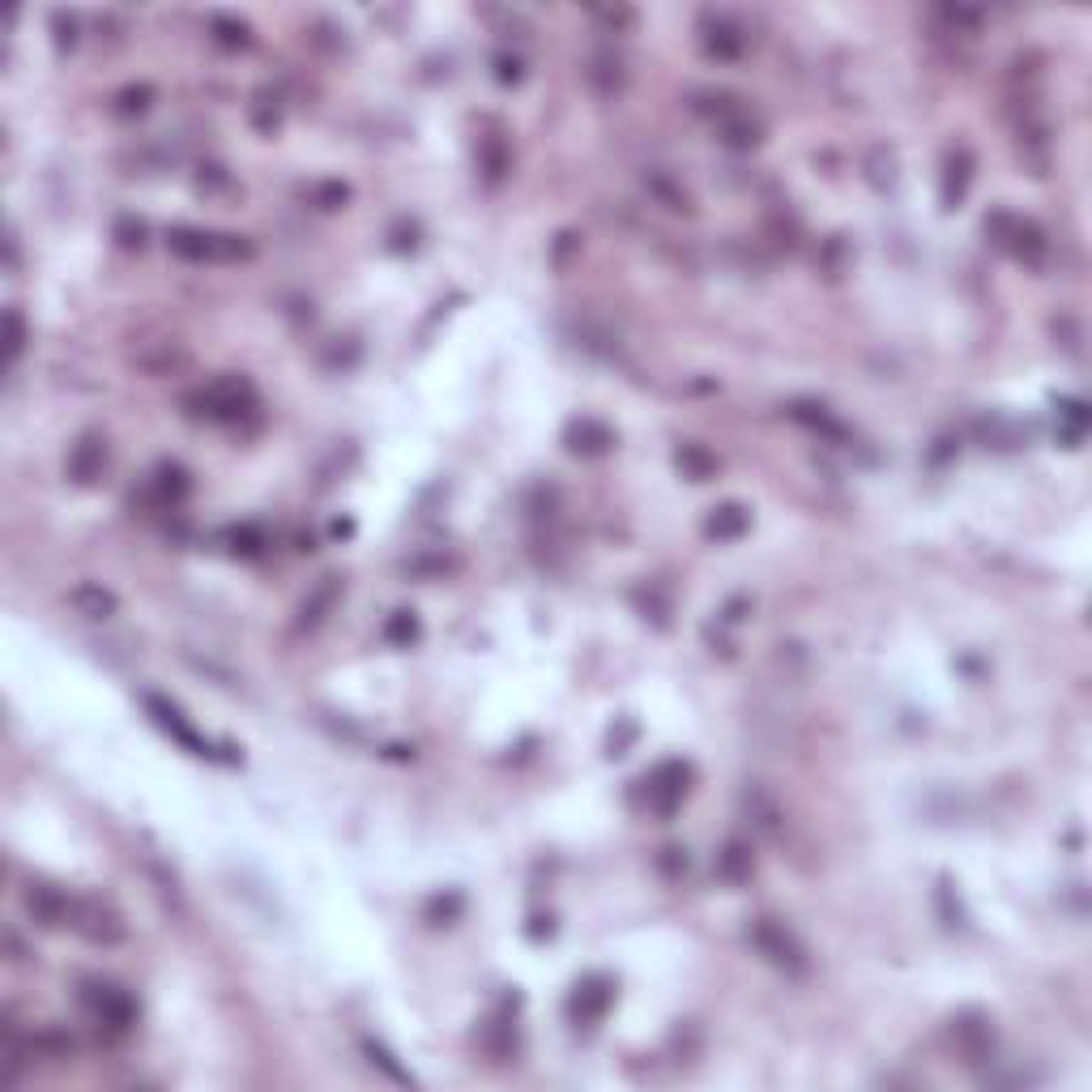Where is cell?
Returning <instances> with one entry per match:
<instances>
[{"label": "cell", "instance_id": "cell-1", "mask_svg": "<svg viewBox=\"0 0 1092 1092\" xmlns=\"http://www.w3.org/2000/svg\"><path fill=\"white\" fill-rule=\"evenodd\" d=\"M81 1003H86V1012L95 1016L99 1024L120 1028V1033H125L132 1020H137V1003H132V998L120 991V986H111V982H86Z\"/></svg>", "mask_w": 1092, "mask_h": 1092}, {"label": "cell", "instance_id": "cell-2", "mask_svg": "<svg viewBox=\"0 0 1092 1092\" xmlns=\"http://www.w3.org/2000/svg\"><path fill=\"white\" fill-rule=\"evenodd\" d=\"M197 401L205 406L201 415H205V418H218V422H240V418L256 406L252 388L244 385V380H214V385L205 388Z\"/></svg>", "mask_w": 1092, "mask_h": 1092}, {"label": "cell", "instance_id": "cell-3", "mask_svg": "<svg viewBox=\"0 0 1092 1092\" xmlns=\"http://www.w3.org/2000/svg\"><path fill=\"white\" fill-rule=\"evenodd\" d=\"M751 943H756L777 968H786V973H802V968H807V952H802L798 939L786 931V926H777L768 918L756 922V926H751Z\"/></svg>", "mask_w": 1092, "mask_h": 1092}, {"label": "cell", "instance_id": "cell-4", "mask_svg": "<svg viewBox=\"0 0 1092 1092\" xmlns=\"http://www.w3.org/2000/svg\"><path fill=\"white\" fill-rule=\"evenodd\" d=\"M687 794V768L683 764H662L653 768V777H648V807L657 811V816H671V811L683 802Z\"/></svg>", "mask_w": 1092, "mask_h": 1092}, {"label": "cell", "instance_id": "cell-5", "mask_svg": "<svg viewBox=\"0 0 1092 1092\" xmlns=\"http://www.w3.org/2000/svg\"><path fill=\"white\" fill-rule=\"evenodd\" d=\"M69 918H73L77 931L86 934V939H95V943H120V939H125V926H120V918L111 909H102V905H95V901L73 905Z\"/></svg>", "mask_w": 1092, "mask_h": 1092}, {"label": "cell", "instance_id": "cell-6", "mask_svg": "<svg viewBox=\"0 0 1092 1092\" xmlns=\"http://www.w3.org/2000/svg\"><path fill=\"white\" fill-rule=\"evenodd\" d=\"M606 1007H611V982H606V977H585V982L576 986V994L568 998V1012H572V1020H581V1024L602 1020Z\"/></svg>", "mask_w": 1092, "mask_h": 1092}, {"label": "cell", "instance_id": "cell-7", "mask_svg": "<svg viewBox=\"0 0 1092 1092\" xmlns=\"http://www.w3.org/2000/svg\"><path fill=\"white\" fill-rule=\"evenodd\" d=\"M146 708H150L154 721H158V726L167 730L171 738H180V743L188 747V751H197V756H210V743H201L197 730H192L188 721H184V713H180L175 704H167V700H158V696H146Z\"/></svg>", "mask_w": 1092, "mask_h": 1092}, {"label": "cell", "instance_id": "cell-8", "mask_svg": "<svg viewBox=\"0 0 1092 1092\" xmlns=\"http://www.w3.org/2000/svg\"><path fill=\"white\" fill-rule=\"evenodd\" d=\"M968 184H973V154L956 150L952 158H947V167H943V205H947V210L964 201Z\"/></svg>", "mask_w": 1092, "mask_h": 1092}, {"label": "cell", "instance_id": "cell-9", "mask_svg": "<svg viewBox=\"0 0 1092 1092\" xmlns=\"http://www.w3.org/2000/svg\"><path fill=\"white\" fill-rule=\"evenodd\" d=\"M26 909L35 913V918L43 922V926H60V922L69 918V913H73V905H69L60 892H51V888H35V883H30V892H26Z\"/></svg>", "mask_w": 1092, "mask_h": 1092}, {"label": "cell", "instance_id": "cell-10", "mask_svg": "<svg viewBox=\"0 0 1092 1092\" xmlns=\"http://www.w3.org/2000/svg\"><path fill=\"white\" fill-rule=\"evenodd\" d=\"M704 47H708V56H717V60H734L738 51H743V39H738V30L730 22L708 17L704 22Z\"/></svg>", "mask_w": 1092, "mask_h": 1092}, {"label": "cell", "instance_id": "cell-11", "mask_svg": "<svg viewBox=\"0 0 1092 1092\" xmlns=\"http://www.w3.org/2000/svg\"><path fill=\"white\" fill-rule=\"evenodd\" d=\"M102 470V445L95 436H86L81 445H73V457H69V474H73L77 482H95Z\"/></svg>", "mask_w": 1092, "mask_h": 1092}, {"label": "cell", "instance_id": "cell-12", "mask_svg": "<svg viewBox=\"0 0 1092 1092\" xmlns=\"http://www.w3.org/2000/svg\"><path fill=\"white\" fill-rule=\"evenodd\" d=\"M743 530H747V512L738 508V503H721V508H713V517L704 521V533H708V538H717V542L738 538Z\"/></svg>", "mask_w": 1092, "mask_h": 1092}, {"label": "cell", "instance_id": "cell-13", "mask_svg": "<svg viewBox=\"0 0 1092 1092\" xmlns=\"http://www.w3.org/2000/svg\"><path fill=\"white\" fill-rule=\"evenodd\" d=\"M73 606L81 615H90V619H107V615L116 611V597L102 589V585H77V589H73Z\"/></svg>", "mask_w": 1092, "mask_h": 1092}, {"label": "cell", "instance_id": "cell-14", "mask_svg": "<svg viewBox=\"0 0 1092 1092\" xmlns=\"http://www.w3.org/2000/svg\"><path fill=\"white\" fill-rule=\"evenodd\" d=\"M790 415H794V418L802 422V427L819 431V436H828V440H845V427H841V422L832 418L823 406H807V401H798V406L790 410Z\"/></svg>", "mask_w": 1092, "mask_h": 1092}, {"label": "cell", "instance_id": "cell-15", "mask_svg": "<svg viewBox=\"0 0 1092 1092\" xmlns=\"http://www.w3.org/2000/svg\"><path fill=\"white\" fill-rule=\"evenodd\" d=\"M568 440H572V452H606V445H611V431L602 427V422H576V427L568 431Z\"/></svg>", "mask_w": 1092, "mask_h": 1092}, {"label": "cell", "instance_id": "cell-16", "mask_svg": "<svg viewBox=\"0 0 1092 1092\" xmlns=\"http://www.w3.org/2000/svg\"><path fill=\"white\" fill-rule=\"evenodd\" d=\"M333 602H337V581H333V576H325V585H321V589H316L312 597H307L303 611H299V615H303V627H316V623H321L325 611H329Z\"/></svg>", "mask_w": 1092, "mask_h": 1092}, {"label": "cell", "instance_id": "cell-17", "mask_svg": "<svg viewBox=\"0 0 1092 1092\" xmlns=\"http://www.w3.org/2000/svg\"><path fill=\"white\" fill-rule=\"evenodd\" d=\"M721 875H726L730 883H743L751 875V853L743 849V845H726V853H721Z\"/></svg>", "mask_w": 1092, "mask_h": 1092}, {"label": "cell", "instance_id": "cell-18", "mask_svg": "<svg viewBox=\"0 0 1092 1092\" xmlns=\"http://www.w3.org/2000/svg\"><path fill=\"white\" fill-rule=\"evenodd\" d=\"M721 132H726V141H730V146H738V150H747V146H756V141H760V129L751 125L747 116L743 120L726 116V120H721Z\"/></svg>", "mask_w": 1092, "mask_h": 1092}, {"label": "cell", "instance_id": "cell-19", "mask_svg": "<svg viewBox=\"0 0 1092 1092\" xmlns=\"http://www.w3.org/2000/svg\"><path fill=\"white\" fill-rule=\"evenodd\" d=\"M5 329H9V337H5L9 363H17L22 350H26V325H22V312H17V307H9V312H5Z\"/></svg>", "mask_w": 1092, "mask_h": 1092}, {"label": "cell", "instance_id": "cell-20", "mask_svg": "<svg viewBox=\"0 0 1092 1092\" xmlns=\"http://www.w3.org/2000/svg\"><path fill=\"white\" fill-rule=\"evenodd\" d=\"M210 26L218 30V43H226V47H244V43H248V26H244V22H231V17H214Z\"/></svg>", "mask_w": 1092, "mask_h": 1092}, {"label": "cell", "instance_id": "cell-21", "mask_svg": "<svg viewBox=\"0 0 1092 1092\" xmlns=\"http://www.w3.org/2000/svg\"><path fill=\"white\" fill-rule=\"evenodd\" d=\"M678 466L692 470L696 478H708V474H713V457H704V452H700L696 445H687L683 452H678Z\"/></svg>", "mask_w": 1092, "mask_h": 1092}, {"label": "cell", "instance_id": "cell-22", "mask_svg": "<svg viewBox=\"0 0 1092 1092\" xmlns=\"http://www.w3.org/2000/svg\"><path fill=\"white\" fill-rule=\"evenodd\" d=\"M385 636H388V641H415V636H418V623H415V615H410V611H401L397 619L385 627Z\"/></svg>", "mask_w": 1092, "mask_h": 1092}, {"label": "cell", "instance_id": "cell-23", "mask_svg": "<svg viewBox=\"0 0 1092 1092\" xmlns=\"http://www.w3.org/2000/svg\"><path fill=\"white\" fill-rule=\"evenodd\" d=\"M367 1054H372V1063H380V1067H385L388 1076L397 1079V1084H410V1076H406V1071H401V1067L393 1063V1054H388V1049H380L376 1042H367Z\"/></svg>", "mask_w": 1092, "mask_h": 1092}, {"label": "cell", "instance_id": "cell-24", "mask_svg": "<svg viewBox=\"0 0 1092 1092\" xmlns=\"http://www.w3.org/2000/svg\"><path fill=\"white\" fill-rule=\"evenodd\" d=\"M146 99H150V86L125 90V95H120V111H141V107H146Z\"/></svg>", "mask_w": 1092, "mask_h": 1092}]
</instances>
